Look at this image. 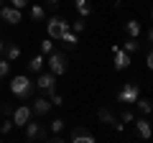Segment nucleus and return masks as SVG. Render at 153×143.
Segmentation results:
<instances>
[{
  "label": "nucleus",
  "mask_w": 153,
  "mask_h": 143,
  "mask_svg": "<svg viewBox=\"0 0 153 143\" xmlns=\"http://www.w3.org/2000/svg\"><path fill=\"white\" fill-rule=\"evenodd\" d=\"M33 89H36V84H33L26 74H18V77H13V82H10V92L16 95V97H21V100L33 97Z\"/></svg>",
  "instance_id": "obj_1"
},
{
  "label": "nucleus",
  "mask_w": 153,
  "mask_h": 143,
  "mask_svg": "<svg viewBox=\"0 0 153 143\" xmlns=\"http://www.w3.org/2000/svg\"><path fill=\"white\" fill-rule=\"evenodd\" d=\"M69 26H71V23L66 21V18H61V16H51V18H46V33H49V39H51V41L61 39V36H64V31H69Z\"/></svg>",
  "instance_id": "obj_2"
},
{
  "label": "nucleus",
  "mask_w": 153,
  "mask_h": 143,
  "mask_svg": "<svg viewBox=\"0 0 153 143\" xmlns=\"http://www.w3.org/2000/svg\"><path fill=\"white\" fill-rule=\"evenodd\" d=\"M46 64H49V72H54L56 77H59V74H66L69 61H66V54H61V51H51Z\"/></svg>",
  "instance_id": "obj_3"
},
{
  "label": "nucleus",
  "mask_w": 153,
  "mask_h": 143,
  "mask_svg": "<svg viewBox=\"0 0 153 143\" xmlns=\"http://www.w3.org/2000/svg\"><path fill=\"white\" fill-rule=\"evenodd\" d=\"M138 97H140V87L133 84V82H128L125 87L117 92V102H123V105H135Z\"/></svg>",
  "instance_id": "obj_4"
},
{
  "label": "nucleus",
  "mask_w": 153,
  "mask_h": 143,
  "mask_svg": "<svg viewBox=\"0 0 153 143\" xmlns=\"http://www.w3.org/2000/svg\"><path fill=\"white\" fill-rule=\"evenodd\" d=\"M26 141H49V133L41 123L36 120H28L26 123Z\"/></svg>",
  "instance_id": "obj_5"
},
{
  "label": "nucleus",
  "mask_w": 153,
  "mask_h": 143,
  "mask_svg": "<svg viewBox=\"0 0 153 143\" xmlns=\"http://www.w3.org/2000/svg\"><path fill=\"white\" fill-rule=\"evenodd\" d=\"M33 118V110L28 105H18L16 110H13V125L16 128H26V123Z\"/></svg>",
  "instance_id": "obj_6"
},
{
  "label": "nucleus",
  "mask_w": 153,
  "mask_h": 143,
  "mask_svg": "<svg viewBox=\"0 0 153 143\" xmlns=\"http://www.w3.org/2000/svg\"><path fill=\"white\" fill-rule=\"evenodd\" d=\"M0 18L8 23V26H18L23 18V10H18V8L13 5H0Z\"/></svg>",
  "instance_id": "obj_7"
},
{
  "label": "nucleus",
  "mask_w": 153,
  "mask_h": 143,
  "mask_svg": "<svg viewBox=\"0 0 153 143\" xmlns=\"http://www.w3.org/2000/svg\"><path fill=\"white\" fill-rule=\"evenodd\" d=\"M69 141H74V143H94V136H92L84 125H76V128H71Z\"/></svg>",
  "instance_id": "obj_8"
},
{
  "label": "nucleus",
  "mask_w": 153,
  "mask_h": 143,
  "mask_svg": "<svg viewBox=\"0 0 153 143\" xmlns=\"http://www.w3.org/2000/svg\"><path fill=\"white\" fill-rule=\"evenodd\" d=\"M36 87L46 89V92L56 89V74H54V72H38V82H36Z\"/></svg>",
  "instance_id": "obj_9"
},
{
  "label": "nucleus",
  "mask_w": 153,
  "mask_h": 143,
  "mask_svg": "<svg viewBox=\"0 0 153 143\" xmlns=\"http://www.w3.org/2000/svg\"><path fill=\"white\" fill-rule=\"evenodd\" d=\"M112 56H115V69L120 72L125 66H130V54H128L123 46H112Z\"/></svg>",
  "instance_id": "obj_10"
},
{
  "label": "nucleus",
  "mask_w": 153,
  "mask_h": 143,
  "mask_svg": "<svg viewBox=\"0 0 153 143\" xmlns=\"http://www.w3.org/2000/svg\"><path fill=\"white\" fill-rule=\"evenodd\" d=\"M97 118L105 123V125H112L115 130H123V120L120 118H115V112H110L107 107H102V110H97Z\"/></svg>",
  "instance_id": "obj_11"
},
{
  "label": "nucleus",
  "mask_w": 153,
  "mask_h": 143,
  "mask_svg": "<svg viewBox=\"0 0 153 143\" xmlns=\"http://www.w3.org/2000/svg\"><path fill=\"white\" fill-rule=\"evenodd\" d=\"M33 115H46V112L51 110V100H46V97H36L33 100Z\"/></svg>",
  "instance_id": "obj_12"
},
{
  "label": "nucleus",
  "mask_w": 153,
  "mask_h": 143,
  "mask_svg": "<svg viewBox=\"0 0 153 143\" xmlns=\"http://www.w3.org/2000/svg\"><path fill=\"white\" fill-rule=\"evenodd\" d=\"M133 123H135V130H138L140 138H151L153 136V128H151V123H148L146 118H138V120H133Z\"/></svg>",
  "instance_id": "obj_13"
},
{
  "label": "nucleus",
  "mask_w": 153,
  "mask_h": 143,
  "mask_svg": "<svg viewBox=\"0 0 153 143\" xmlns=\"http://www.w3.org/2000/svg\"><path fill=\"white\" fill-rule=\"evenodd\" d=\"M74 8L79 13V18H87L92 13V5H89V0H74Z\"/></svg>",
  "instance_id": "obj_14"
},
{
  "label": "nucleus",
  "mask_w": 153,
  "mask_h": 143,
  "mask_svg": "<svg viewBox=\"0 0 153 143\" xmlns=\"http://www.w3.org/2000/svg\"><path fill=\"white\" fill-rule=\"evenodd\" d=\"M28 72H44V54H36L31 61H28Z\"/></svg>",
  "instance_id": "obj_15"
},
{
  "label": "nucleus",
  "mask_w": 153,
  "mask_h": 143,
  "mask_svg": "<svg viewBox=\"0 0 153 143\" xmlns=\"http://www.w3.org/2000/svg\"><path fill=\"white\" fill-rule=\"evenodd\" d=\"M5 56H8V61H16L18 56H21V46L13 44V41H10V44H5Z\"/></svg>",
  "instance_id": "obj_16"
},
{
  "label": "nucleus",
  "mask_w": 153,
  "mask_h": 143,
  "mask_svg": "<svg viewBox=\"0 0 153 143\" xmlns=\"http://www.w3.org/2000/svg\"><path fill=\"white\" fill-rule=\"evenodd\" d=\"M31 21H33V23L46 21V10H44L41 5H31Z\"/></svg>",
  "instance_id": "obj_17"
},
{
  "label": "nucleus",
  "mask_w": 153,
  "mask_h": 143,
  "mask_svg": "<svg viewBox=\"0 0 153 143\" xmlns=\"http://www.w3.org/2000/svg\"><path fill=\"white\" fill-rule=\"evenodd\" d=\"M135 105H138V112H143V115H151V112H153V102H151V100H140V97H138Z\"/></svg>",
  "instance_id": "obj_18"
},
{
  "label": "nucleus",
  "mask_w": 153,
  "mask_h": 143,
  "mask_svg": "<svg viewBox=\"0 0 153 143\" xmlns=\"http://www.w3.org/2000/svg\"><path fill=\"white\" fill-rule=\"evenodd\" d=\"M125 31H128L130 39H138V36H140V23H138V21H128L125 23Z\"/></svg>",
  "instance_id": "obj_19"
},
{
  "label": "nucleus",
  "mask_w": 153,
  "mask_h": 143,
  "mask_svg": "<svg viewBox=\"0 0 153 143\" xmlns=\"http://www.w3.org/2000/svg\"><path fill=\"white\" fill-rule=\"evenodd\" d=\"M61 41H64V44L69 46V49H74V46L79 44V39H76V33L71 31V28H69V31H64V36H61Z\"/></svg>",
  "instance_id": "obj_20"
},
{
  "label": "nucleus",
  "mask_w": 153,
  "mask_h": 143,
  "mask_svg": "<svg viewBox=\"0 0 153 143\" xmlns=\"http://www.w3.org/2000/svg\"><path fill=\"white\" fill-rule=\"evenodd\" d=\"M123 49H125L128 54H135V51L140 49V44H138V39H130V41H125V44H123Z\"/></svg>",
  "instance_id": "obj_21"
},
{
  "label": "nucleus",
  "mask_w": 153,
  "mask_h": 143,
  "mask_svg": "<svg viewBox=\"0 0 153 143\" xmlns=\"http://www.w3.org/2000/svg\"><path fill=\"white\" fill-rule=\"evenodd\" d=\"M51 130H54V133H61V130H64V128H66V123L64 120H61V118H56V120H51Z\"/></svg>",
  "instance_id": "obj_22"
},
{
  "label": "nucleus",
  "mask_w": 153,
  "mask_h": 143,
  "mask_svg": "<svg viewBox=\"0 0 153 143\" xmlns=\"http://www.w3.org/2000/svg\"><path fill=\"white\" fill-rule=\"evenodd\" d=\"M8 72H10V61H8V59H0V79H5Z\"/></svg>",
  "instance_id": "obj_23"
},
{
  "label": "nucleus",
  "mask_w": 153,
  "mask_h": 143,
  "mask_svg": "<svg viewBox=\"0 0 153 143\" xmlns=\"http://www.w3.org/2000/svg\"><path fill=\"white\" fill-rule=\"evenodd\" d=\"M69 28H71V31H74V33H82V31H84V18H76V21L71 23Z\"/></svg>",
  "instance_id": "obj_24"
},
{
  "label": "nucleus",
  "mask_w": 153,
  "mask_h": 143,
  "mask_svg": "<svg viewBox=\"0 0 153 143\" xmlns=\"http://www.w3.org/2000/svg\"><path fill=\"white\" fill-rule=\"evenodd\" d=\"M13 128H16V125H13V120H8V118H5V120H3V125H0V133H3V136H8Z\"/></svg>",
  "instance_id": "obj_25"
},
{
  "label": "nucleus",
  "mask_w": 153,
  "mask_h": 143,
  "mask_svg": "<svg viewBox=\"0 0 153 143\" xmlns=\"http://www.w3.org/2000/svg\"><path fill=\"white\" fill-rule=\"evenodd\" d=\"M54 51V44H51V39H44V44H41V54H51Z\"/></svg>",
  "instance_id": "obj_26"
},
{
  "label": "nucleus",
  "mask_w": 153,
  "mask_h": 143,
  "mask_svg": "<svg viewBox=\"0 0 153 143\" xmlns=\"http://www.w3.org/2000/svg\"><path fill=\"white\" fill-rule=\"evenodd\" d=\"M120 120H123V123H128V125H130V123L135 120V115H133L130 110H123V112H120Z\"/></svg>",
  "instance_id": "obj_27"
},
{
  "label": "nucleus",
  "mask_w": 153,
  "mask_h": 143,
  "mask_svg": "<svg viewBox=\"0 0 153 143\" xmlns=\"http://www.w3.org/2000/svg\"><path fill=\"white\" fill-rule=\"evenodd\" d=\"M49 100H51V105H61V102H64V100H61V95L56 92V89H51V92H49Z\"/></svg>",
  "instance_id": "obj_28"
},
{
  "label": "nucleus",
  "mask_w": 153,
  "mask_h": 143,
  "mask_svg": "<svg viewBox=\"0 0 153 143\" xmlns=\"http://www.w3.org/2000/svg\"><path fill=\"white\" fill-rule=\"evenodd\" d=\"M10 5H13V8H18V10H23V8L28 5V0H10Z\"/></svg>",
  "instance_id": "obj_29"
},
{
  "label": "nucleus",
  "mask_w": 153,
  "mask_h": 143,
  "mask_svg": "<svg viewBox=\"0 0 153 143\" xmlns=\"http://www.w3.org/2000/svg\"><path fill=\"white\" fill-rule=\"evenodd\" d=\"M146 66H148V69L153 72V49H151V51L146 54Z\"/></svg>",
  "instance_id": "obj_30"
},
{
  "label": "nucleus",
  "mask_w": 153,
  "mask_h": 143,
  "mask_svg": "<svg viewBox=\"0 0 153 143\" xmlns=\"http://www.w3.org/2000/svg\"><path fill=\"white\" fill-rule=\"evenodd\" d=\"M46 5H49V8H56V5H59V0H46Z\"/></svg>",
  "instance_id": "obj_31"
},
{
  "label": "nucleus",
  "mask_w": 153,
  "mask_h": 143,
  "mask_svg": "<svg viewBox=\"0 0 153 143\" xmlns=\"http://www.w3.org/2000/svg\"><path fill=\"white\" fill-rule=\"evenodd\" d=\"M148 41H153V28H148Z\"/></svg>",
  "instance_id": "obj_32"
},
{
  "label": "nucleus",
  "mask_w": 153,
  "mask_h": 143,
  "mask_svg": "<svg viewBox=\"0 0 153 143\" xmlns=\"http://www.w3.org/2000/svg\"><path fill=\"white\" fill-rule=\"evenodd\" d=\"M3 49H5V44H3V39H0V54H3Z\"/></svg>",
  "instance_id": "obj_33"
},
{
  "label": "nucleus",
  "mask_w": 153,
  "mask_h": 143,
  "mask_svg": "<svg viewBox=\"0 0 153 143\" xmlns=\"http://www.w3.org/2000/svg\"><path fill=\"white\" fill-rule=\"evenodd\" d=\"M112 3H115V5H120V3H123V0H112Z\"/></svg>",
  "instance_id": "obj_34"
},
{
  "label": "nucleus",
  "mask_w": 153,
  "mask_h": 143,
  "mask_svg": "<svg viewBox=\"0 0 153 143\" xmlns=\"http://www.w3.org/2000/svg\"><path fill=\"white\" fill-rule=\"evenodd\" d=\"M0 5H3V0H0Z\"/></svg>",
  "instance_id": "obj_35"
},
{
  "label": "nucleus",
  "mask_w": 153,
  "mask_h": 143,
  "mask_svg": "<svg viewBox=\"0 0 153 143\" xmlns=\"http://www.w3.org/2000/svg\"><path fill=\"white\" fill-rule=\"evenodd\" d=\"M151 16H153V10H151Z\"/></svg>",
  "instance_id": "obj_36"
}]
</instances>
